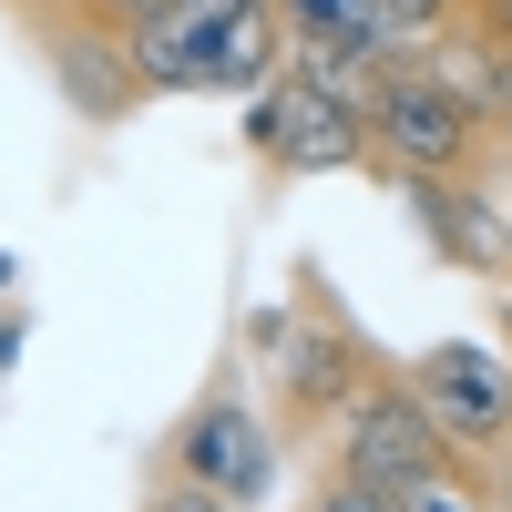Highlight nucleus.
I'll return each instance as SVG.
<instances>
[{"label": "nucleus", "instance_id": "nucleus-10", "mask_svg": "<svg viewBox=\"0 0 512 512\" xmlns=\"http://www.w3.org/2000/svg\"><path fill=\"white\" fill-rule=\"evenodd\" d=\"M359 11H369L379 31H390L400 52H420V41H441V31L461 21V0H359Z\"/></svg>", "mask_w": 512, "mask_h": 512}, {"label": "nucleus", "instance_id": "nucleus-21", "mask_svg": "<svg viewBox=\"0 0 512 512\" xmlns=\"http://www.w3.org/2000/svg\"><path fill=\"white\" fill-rule=\"evenodd\" d=\"M308 512H318V502H308Z\"/></svg>", "mask_w": 512, "mask_h": 512}, {"label": "nucleus", "instance_id": "nucleus-5", "mask_svg": "<svg viewBox=\"0 0 512 512\" xmlns=\"http://www.w3.org/2000/svg\"><path fill=\"white\" fill-rule=\"evenodd\" d=\"M154 472L205 482V492H226V502H277V431H267V410H256L236 379H216V390L164 431Z\"/></svg>", "mask_w": 512, "mask_h": 512}, {"label": "nucleus", "instance_id": "nucleus-6", "mask_svg": "<svg viewBox=\"0 0 512 512\" xmlns=\"http://www.w3.org/2000/svg\"><path fill=\"white\" fill-rule=\"evenodd\" d=\"M410 369V390L431 400V420L451 431V451L461 461H492L512 451V359L502 349H472V338H441V349H420V359H400Z\"/></svg>", "mask_w": 512, "mask_h": 512}, {"label": "nucleus", "instance_id": "nucleus-7", "mask_svg": "<svg viewBox=\"0 0 512 512\" xmlns=\"http://www.w3.org/2000/svg\"><path fill=\"white\" fill-rule=\"evenodd\" d=\"M359 379H369L359 328L338 318V308H308V318L287 328V359H277V410H287V431H297V441H328L338 410L359 400Z\"/></svg>", "mask_w": 512, "mask_h": 512}, {"label": "nucleus", "instance_id": "nucleus-18", "mask_svg": "<svg viewBox=\"0 0 512 512\" xmlns=\"http://www.w3.org/2000/svg\"><path fill=\"white\" fill-rule=\"evenodd\" d=\"M492 144L512 154V52H502V82H492Z\"/></svg>", "mask_w": 512, "mask_h": 512}, {"label": "nucleus", "instance_id": "nucleus-2", "mask_svg": "<svg viewBox=\"0 0 512 512\" xmlns=\"http://www.w3.org/2000/svg\"><path fill=\"white\" fill-rule=\"evenodd\" d=\"M287 11L277 0H175L134 31L144 93H267L287 72Z\"/></svg>", "mask_w": 512, "mask_h": 512}, {"label": "nucleus", "instance_id": "nucleus-3", "mask_svg": "<svg viewBox=\"0 0 512 512\" xmlns=\"http://www.w3.org/2000/svg\"><path fill=\"white\" fill-rule=\"evenodd\" d=\"M328 472H338V482H369V492H390V502H410L420 482H441V472H472V461L451 451V431L431 420V400L410 390V369L369 359L359 400L338 410V431H328Z\"/></svg>", "mask_w": 512, "mask_h": 512}, {"label": "nucleus", "instance_id": "nucleus-4", "mask_svg": "<svg viewBox=\"0 0 512 512\" xmlns=\"http://www.w3.org/2000/svg\"><path fill=\"white\" fill-rule=\"evenodd\" d=\"M21 31L41 41V62H52V93L82 113V123H134L154 93H144V62H134V31H113L93 11H72V0H11Z\"/></svg>", "mask_w": 512, "mask_h": 512}, {"label": "nucleus", "instance_id": "nucleus-15", "mask_svg": "<svg viewBox=\"0 0 512 512\" xmlns=\"http://www.w3.org/2000/svg\"><path fill=\"white\" fill-rule=\"evenodd\" d=\"M318 512H400V502H390V492H369V482H338V472H328Z\"/></svg>", "mask_w": 512, "mask_h": 512}, {"label": "nucleus", "instance_id": "nucleus-9", "mask_svg": "<svg viewBox=\"0 0 512 512\" xmlns=\"http://www.w3.org/2000/svg\"><path fill=\"white\" fill-rule=\"evenodd\" d=\"M287 175H338V164H369V103L318 82L308 62L287 52Z\"/></svg>", "mask_w": 512, "mask_h": 512}, {"label": "nucleus", "instance_id": "nucleus-1", "mask_svg": "<svg viewBox=\"0 0 512 512\" xmlns=\"http://www.w3.org/2000/svg\"><path fill=\"white\" fill-rule=\"evenodd\" d=\"M492 113L461 93V82L420 52H390L369 82V175H492Z\"/></svg>", "mask_w": 512, "mask_h": 512}, {"label": "nucleus", "instance_id": "nucleus-19", "mask_svg": "<svg viewBox=\"0 0 512 512\" xmlns=\"http://www.w3.org/2000/svg\"><path fill=\"white\" fill-rule=\"evenodd\" d=\"M0 308H11V256H0Z\"/></svg>", "mask_w": 512, "mask_h": 512}, {"label": "nucleus", "instance_id": "nucleus-13", "mask_svg": "<svg viewBox=\"0 0 512 512\" xmlns=\"http://www.w3.org/2000/svg\"><path fill=\"white\" fill-rule=\"evenodd\" d=\"M144 512H236L226 492H205V482H175V472H154V502Z\"/></svg>", "mask_w": 512, "mask_h": 512}, {"label": "nucleus", "instance_id": "nucleus-20", "mask_svg": "<svg viewBox=\"0 0 512 512\" xmlns=\"http://www.w3.org/2000/svg\"><path fill=\"white\" fill-rule=\"evenodd\" d=\"M502 246H512V195H502Z\"/></svg>", "mask_w": 512, "mask_h": 512}, {"label": "nucleus", "instance_id": "nucleus-8", "mask_svg": "<svg viewBox=\"0 0 512 512\" xmlns=\"http://www.w3.org/2000/svg\"><path fill=\"white\" fill-rule=\"evenodd\" d=\"M410 216L431 226V256L461 277H512V246H502V205L482 195V175H400Z\"/></svg>", "mask_w": 512, "mask_h": 512}, {"label": "nucleus", "instance_id": "nucleus-11", "mask_svg": "<svg viewBox=\"0 0 512 512\" xmlns=\"http://www.w3.org/2000/svg\"><path fill=\"white\" fill-rule=\"evenodd\" d=\"M400 512H492V482H482V461H472V472H441V482H420Z\"/></svg>", "mask_w": 512, "mask_h": 512}, {"label": "nucleus", "instance_id": "nucleus-17", "mask_svg": "<svg viewBox=\"0 0 512 512\" xmlns=\"http://www.w3.org/2000/svg\"><path fill=\"white\" fill-rule=\"evenodd\" d=\"M21 349H31V308H21V297H11V308H0V369H11Z\"/></svg>", "mask_w": 512, "mask_h": 512}, {"label": "nucleus", "instance_id": "nucleus-14", "mask_svg": "<svg viewBox=\"0 0 512 512\" xmlns=\"http://www.w3.org/2000/svg\"><path fill=\"white\" fill-rule=\"evenodd\" d=\"M72 11H93V21H113V31H144V21L175 11V0H72Z\"/></svg>", "mask_w": 512, "mask_h": 512}, {"label": "nucleus", "instance_id": "nucleus-12", "mask_svg": "<svg viewBox=\"0 0 512 512\" xmlns=\"http://www.w3.org/2000/svg\"><path fill=\"white\" fill-rule=\"evenodd\" d=\"M246 144H256V154H267V164L287 154V72L267 82V93H246Z\"/></svg>", "mask_w": 512, "mask_h": 512}, {"label": "nucleus", "instance_id": "nucleus-16", "mask_svg": "<svg viewBox=\"0 0 512 512\" xmlns=\"http://www.w3.org/2000/svg\"><path fill=\"white\" fill-rule=\"evenodd\" d=\"M461 21H472L482 41H502V52H512V0H461Z\"/></svg>", "mask_w": 512, "mask_h": 512}]
</instances>
